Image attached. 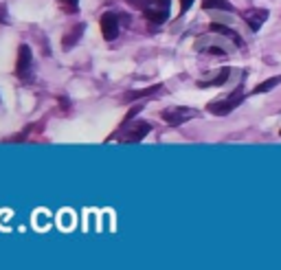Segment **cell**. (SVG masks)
I'll return each mask as SVG.
<instances>
[{"label":"cell","mask_w":281,"mask_h":270,"mask_svg":"<svg viewBox=\"0 0 281 270\" xmlns=\"http://www.w3.org/2000/svg\"><path fill=\"white\" fill-rule=\"evenodd\" d=\"M130 5L143 9L145 18L156 24H163L169 18V0H130Z\"/></svg>","instance_id":"obj_1"},{"label":"cell","mask_w":281,"mask_h":270,"mask_svg":"<svg viewBox=\"0 0 281 270\" xmlns=\"http://www.w3.org/2000/svg\"><path fill=\"white\" fill-rule=\"evenodd\" d=\"M150 130H152V125L147 123V121H136V123H132V125H130V121H123L121 141H125V143H138V141H143V138L150 134Z\"/></svg>","instance_id":"obj_2"},{"label":"cell","mask_w":281,"mask_h":270,"mask_svg":"<svg viewBox=\"0 0 281 270\" xmlns=\"http://www.w3.org/2000/svg\"><path fill=\"white\" fill-rule=\"evenodd\" d=\"M242 101H244V92L235 90L231 97H226V99H218V101H211L209 105H206V108H209L211 114H220V117H224V114H229V112L235 110Z\"/></svg>","instance_id":"obj_3"},{"label":"cell","mask_w":281,"mask_h":270,"mask_svg":"<svg viewBox=\"0 0 281 270\" xmlns=\"http://www.w3.org/2000/svg\"><path fill=\"white\" fill-rule=\"evenodd\" d=\"M198 112L193 110V108H185V105H173V108H167V110H163V119L169 125H183V123H187L189 119H193Z\"/></svg>","instance_id":"obj_4"},{"label":"cell","mask_w":281,"mask_h":270,"mask_svg":"<svg viewBox=\"0 0 281 270\" xmlns=\"http://www.w3.org/2000/svg\"><path fill=\"white\" fill-rule=\"evenodd\" d=\"M31 64H33V53L31 49L26 44H22L18 49V62H16V75L18 77H26L29 75V70H31Z\"/></svg>","instance_id":"obj_5"},{"label":"cell","mask_w":281,"mask_h":270,"mask_svg":"<svg viewBox=\"0 0 281 270\" xmlns=\"http://www.w3.org/2000/svg\"><path fill=\"white\" fill-rule=\"evenodd\" d=\"M99 24H101V33H103V37L108 40V42L117 40V35H119V18L115 16V13H103L101 20H99Z\"/></svg>","instance_id":"obj_6"},{"label":"cell","mask_w":281,"mask_h":270,"mask_svg":"<svg viewBox=\"0 0 281 270\" xmlns=\"http://www.w3.org/2000/svg\"><path fill=\"white\" fill-rule=\"evenodd\" d=\"M244 20L253 31H259L262 24L268 20V11L266 9H249V11H244Z\"/></svg>","instance_id":"obj_7"},{"label":"cell","mask_w":281,"mask_h":270,"mask_svg":"<svg viewBox=\"0 0 281 270\" xmlns=\"http://www.w3.org/2000/svg\"><path fill=\"white\" fill-rule=\"evenodd\" d=\"M84 29H86V24L84 22H79V24H75L73 29L66 33L64 35V40H62V49L64 51H68V49H73L77 42H79V37H82V33H84Z\"/></svg>","instance_id":"obj_8"},{"label":"cell","mask_w":281,"mask_h":270,"mask_svg":"<svg viewBox=\"0 0 281 270\" xmlns=\"http://www.w3.org/2000/svg\"><path fill=\"white\" fill-rule=\"evenodd\" d=\"M209 29L213 31V33H220V35H226L229 40H233V42H235L237 46H244V42L242 40H239V35L233 29H229V26H224V24H218V22H211V26Z\"/></svg>","instance_id":"obj_9"},{"label":"cell","mask_w":281,"mask_h":270,"mask_svg":"<svg viewBox=\"0 0 281 270\" xmlns=\"http://www.w3.org/2000/svg\"><path fill=\"white\" fill-rule=\"evenodd\" d=\"M163 86L160 84H156V86H150V88H143V90H132V92H128L123 99L125 101H134V99H140V97H150V95H154V92H158Z\"/></svg>","instance_id":"obj_10"},{"label":"cell","mask_w":281,"mask_h":270,"mask_svg":"<svg viewBox=\"0 0 281 270\" xmlns=\"http://www.w3.org/2000/svg\"><path fill=\"white\" fill-rule=\"evenodd\" d=\"M202 9H220V11H233V5L229 0H202Z\"/></svg>","instance_id":"obj_11"},{"label":"cell","mask_w":281,"mask_h":270,"mask_svg":"<svg viewBox=\"0 0 281 270\" xmlns=\"http://www.w3.org/2000/svg\"><path fill=\"white\" fill-rule=\"evenodd\" d=\"M229 75H231V70L229 68H222V70H220V75L209 79V82H198V86H222L226 79H229Z\"/></svg>","instance_id":"obj_12"},{"label":"cell","mask_w":281,"mask_h":270,"mask_svg":"<svg viewBox=\"0 0 281 270\" xmlns=\"http://www.w3.org/2000/svg\"><path fill=\"white\" fill-rule=\"evenodd\" d=\"M279 84H281V75H279V77H270V79H266L264 84H259L253 92H255V95H262V92H268V90H272V88H275V86H279Z\"/></svg>","instance_id":"obj_13"},{"label":"cell","mask_w":281,"mask_h":270,"mask_svg":"<svg viewBox=\"0 0 281 270\" xmlns=\"http://www.w3.org/2000/svg\"><path fill=\"white\" fill-rule=\"evenodd\" d=\"M62 9L68 13H75L79 9V0H62Z\"/></svg>","instance_id":"obj_14"},{"label":"cell","mask_w":281,"mask_h":270,"mask_svg":"<svg viewBox=\"0 0 281 270\" xmlns=\"http://www.w3.org/2000/svg\"><path fill=\"white\" fill-rule=\"evenodd\" d=\"M140 110H143V105H134V108H132V110L128 112V114H125V121H132V119H134Z\"/></svg>","instance_id":"obj_15"},{"label":"cell","mask_w":281,"mask_h":270,"mask_svg":"<svg viewBox=\"0 0 281 270\" xmlns=\"http://www.w3.org/2000/svg\"><path fill=\"white\" fill-rule=\"evenodd\" d=\"M193 5V0H180V11H189V7Z\"/></svg>","instance_id":"obj_16"},{"label":"cell","mask_w":281,"mask_h":270,"mask_svg":"<svg viewBox=\"0 0 281 270\" xmlns=\"http://www.w3.org/2000/svg\"><path fill=\"white\" fill-rule=\"evenodd\" d=\"M0 22H7V13H5L3 7H0Z\"/></svg>","instance_id":"obj_17"},{"label":"cell","mask_w":281,"mask_h":270,"mask_svg":"<svg viewBox=\"0 0 281 270\" xmlns=\"http://www.w3.org/2000/svg\"><path fill=\"white\" fill-rule=\"evenodd\" d=\"M279 134H281V132H279Z\"/></svg>","instance_id":"obj_18"}]
</instances>
